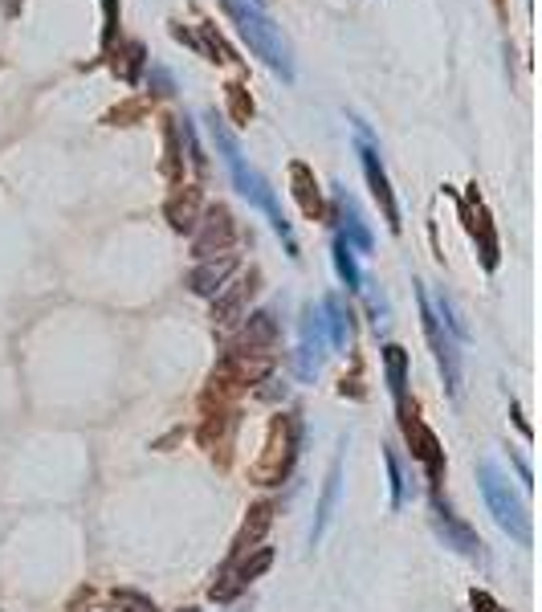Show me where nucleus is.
Returning <instances> with one entry per match:
<instances>
[{
    "label": "nucleus",
    "mask_w": 542,
    "mask_h": 612,
    "mask_svg": "<svg viewBox=\"0 0 542 612\" xmlns=\"http://www.w3.org/2000/svg\"><path fill=\"white\" fill-rule=\"evenodd\" d=\"M494 8H497V13H502V16H506V0H494Z\"/></svg>",
    "instance_id": "37"
},
{
    "label": "nucleus",
    "mask_w": 542,
    "mask_h": 612,
    "mask_svg": "<svg viewBox=\"0 0 542 612\" xmlns=\"http://www.w3.org/2000/svg\"><path fill=\"white\" fill-rule=\"evenodd\" d=\"M322 355H327V327H322V311L310 302L302 311V343H298V375L302 380H314V375H318Z\"/></svg>",
    "instance_id": "10"
},
{
    "label": "nucleus",
    "mask_w": 542,
    "mask_h": 612,
    "mask_svg": "<svg viewBox=\"0 0 542 612\" xmlns=\"http://www.w3.org/2000/svg\"><path fill=\"white\" fill-rule=\"evenodd\" d=\"M163 180L176 188L183 184V152H180V127H176V115L163 119V164H160Z\"/></svg>",
    "instance_id": "23"
},
{
    "label": "nucleus",
    "mask_w": 542,
    "mask_h": 612,
    "mask_svg": "<svg viewBox=\"0 0 542 612\" xmlns=\"http://www.w3.org/2000/svg\"><path fill=\"white\" fill-rule=\"evenodd\" d=\"M249 5H261V0H249Z\"/></svg>",
    "instance_id": "38"
},
{
    "label": "nucleus",
    "mask_w": 542,
    "mask_h": 612,
    "mask_svg": "<svg viewBox=\"0 0 542 612\" xmlns=\"http://www.w3.org/2000/svg\"><path fill=\"white\" fill-rule=\"evenodd\" d=\"M400 428H404L408 445H412V458L428 470V482L436 490L441 486V474H444V449H441V441H436V433L416 417V408H408V405L400 408Z\"/></svg>",
    "instance_id": "8"
},
{
    "label": "nucleus",
    "mask_w": 542,
    "mask_h": 612,
    "mask_svg": "<svg viewBox=\"0 0 542 612\" xmlns=\"http://www.w3.org/2000/svg\"><path fill=\"white\" fill-rule=\"evenodd\" d=\"M176 127H180V152H183V160L192 164V172H196V176H208V160H204V147H200L192 119L188 115H176Z\"/></svg>",
    "instance_id": "26"
},
{
    "label": "nucleus",
    "mask_w": 542,
    "mask_h": 612,
    "mask_svg": "<svg viewBox=\"0 0 542 612\" xmlns=\"http://www.w3.org/2000/svg\"><path fill=\"white\" fill-rule=\"evenodd\" d=\"M221 8L229 13V21L237 25L241 41L249 46L253 58H261V66H269L282 82H294V58L290 46H286L282 29L269 21V13L261 5H249V0H221Z\"/></svg>",
    "instance_id": "1"
},
{
    "label": "nucleus",
    "mask_w": 542,
    "mask_h": 612,
    "mask_svg": "<svg viewBox=\"0 0 542 612\" xmlns=\"http://www.w3.org/2000/svg\"><path fill=\"white\" fill-rule=\"evenodd\" d=\"M261 384H269V388H257V396H261V400H277V396H286V384H277L274 375H269V380H261Z\"/></svg>",
    "instance_id": "36"
},
{
    "label": "nucleus",
    "mask_w": 542,
    "mask_h": 612,
    "mask_svg": "<svg viewBox=\"0 0 542 612\" xmlns=\"http://www.w3.org/2000/svg\"><path fill=\"white\" fill-rule=\"evenodd\" d=\"M421 290H416V299H421V319H424V335H428V343H433V355H436V367H441V375H444V388H449V396L457 400L461 396V352H457V339L444 331V322L436 319V311H433V299H428V290H424V282H416Z\"/></svg>",
    "instance_id": "4"
},
{
    "label": "nucleus",
    "mask_w": 542,
    "mask_h": 612,
    "mask_svg": "<svg viewBox=\"0 0 542 612\" xmlns=\"http://www.w3.org/2000/svg\"><path fill=\"white\" fill-rule=\"evenodd\" d=\"M269 527H274V506H269V502H257V506L249 511V519H245L237 543H233V555H245V551L261 547V539H266Z\"/></svg>",
    "instance_id": "21"
},
{
    "label": "nucleus",
    "mask_w": 542,
    "mask_h": 612,
    "mask_svg": "<svg viewBox=\"0 0 542 612\" xmlns=\"http://www.w3.org/2000/svg\"><path fill=\"white\" fill-rule=\"evenodd\" d=\"M147 86H151V94H160V99H172V94H176V78L163 66H147Z\"/></svg>",
    "instance_id": "33"
},
{
    "label": "nucleus",
    "mask_w": 542,
    "mask_h": 612,
    "mask_svg": "<svg viewBox=\"0 0 542 612\" xmlns=\"http://www.w3.org/2000/svg\"><path fill=\"white\" fill-rule=\"evenodd\" d=\"M461 216H465V229L469 237L477 241V253H482V266L494 274L497 261H502V245H497V229H494V216H489L482 192H477V184H469V192L461 196Z\"/></svg>",
    "instance_id": "7"
},
{
    "label": "nucleus",
    "mask_w": 542,
    "mask_h": 612,
    "mask_svg": "<svg viewBox=\"0 0 542 612\" xmlns=\"http://www.w3.org/2000/svg\"><path fill=\"white\" fill-rule=\"evenodd\" d=\"M200 208H204V192H200L196 184H176L172 196L163 200V221L176 233H192L200 221Z\"/></svg>",
    "instance_id": "14"
},
{
    "label": "nucleus",
    "mask_w": 542,
    "mask_h": 612,
    "mask_svg": "<svg viewBox=\"0 0 542 612\" xmlns=\"http://www.w3.org/2000/svg\"><path fill=\"white\" fill-rule=\"evenodd\" d=\"M290 188H294V200H298V208L310 221H327V205H322V188L318 180H314L310 164L302 160H290Z\"/></svg>",
    "instance_id": "16"
},
{
    "label": "nucleus",
    "mask_w": 542,
    "mask_h": 612,
    "mask_svg": "<svg viewBox=\"0 0 542 612\" xmlns=\"http://www.w3.org/2000/svg\"><path fill=\"white\" fill-rule=\"evenodd\" d=\"M224 111H229V119L237 122V127H249L253 115H257L249 86H245V82H229V86H224Z\"/></svg>",
    "instance_id": "25"
},
{
    "label": "nucleus",
    "mask_w": 542,
    "mask_h": 612,
    "mask_svg": "<svg viewBox=\"0 0 542 612\" xmlns=\"http://www.w3.org/2000/svg\"><path fill=\"white\" fill-rule=\"evenodd\" d=\"M274 343H277L274 311L245 314V327H241V335H237V343H233V347H241V352H274Z\"/></svg>",
    "instance_id": "17"
},
{
    "label": "nucleus",
    "mask_w": 542,
    "mask_h": 612,
    "mask_svg": "<svg viewBox=\"0 0 542 612\" xmlns=\"http://www.w3.org/2000/svg\"><path fill=\"white\" fill-rule=\"evenodd\" d=\"M298 449H302V421L290 413L274 417V421H269V437H266V453H261V461L253 466V482L277 486L294 470Z\"/></svg>",
    "instance_id": "3"
},
{
    "label": "nucleus",
    "mask_w": 542,
    "mask_h": 612,
    "mask_svg": "<svg viewBox=\"0 0 542 612\" xmlns=\"http://www.w3.org/2000/svg\"><path fill=\"white\" fill-rule=\"evenodd\" d=\"M433 527H436V535L444 539V547L461 551V555H469V559H482V539H477V531L469 527V522H461L441 498L433 502Z\"/></svg>",
    "instance_id": "12"
},
{
    "label": "nucleus",
    "mask_w": 542,
    "mask_h": 612,
    "mask_svg": "<svg viewBox=\"0 0 542 612\" xmlns=\"http://www.w3.org/2000/svg\"><path fill=\"white\" fill-rule=\"evenodd\" d=\"M99 8H102V37H99V49H102V54H107V49L119 41V21H122V8H119V0H99Z\"/></svg>",
    "instance_id": "29"
},
{
    "label": "nucleus",
    "mask_w": 542,
    "mask_h": 612,
    "mask_svg": "<svg viewBox=\"0 0 542 612\" xmlns=\"http://www.w3.org/2000/svg\"><path fill=\"white\" fill-rule=\"evenodd\" d=\"M477 486H482V498H485L489 514L497 519V527H502L510 539H518L522 547H530V514H526L522 498L510 490L506 474L494 466V461H482V470H477Z\"/></svg>",
    "instance_id": "2"
},
{
    "label": "nucleus",
    "mask_w": 542,
    "mask_h": 612,
    "mask_svg": "<svg viewBox=\"0 0 542 612\" xmlns=\"http://www.w3.org/2000/svg\"><path fill=\"white\" fill-rule=\"evenodd\" d=\"M102 61H107L110 74H115L122 86H139L143 74H147V66H151V54H147V46L139 37H119L115 46L102 54Z\"/></svg>",
    "instance_id": "9"
},
{
    "label": "nucleus",
    "mask_w": 542,
    "mask_h": 612,
    "mask_svg": "<svg viewBox=\"0 0 542 612\" xmlns=\"http://www.w3.org/2000/svg\"><path fill=\"white\" fill-rule=\"evenodd\" d=\"M335 213L343 216V233H339V237L351 245V249L371 253L375 245H371V233H367V225H363V216H360V205H355L343 188H335Z\"/></svg>",
    "instance_id": "18"
},
{
    "label": "nucleus",
    "mask_w": 542,
    "mask_h": 612,
    "mask_svg": "<svg viewBox=\"0 0 542 612\" xmlns=\"http://www.w3.org/2000/svg\"><path fill=\"white\" fill-rule=\"evenodd\" d=\"M237 274V253H221V258H204L196 261V269L188 274V290L200 299H216L229 286V278Z\"/></svg>",
    "instance_id": "13"
},
{
    "label": "nucleus",
    "mask_w": 542,
    "mask_h": 612,
    "mask_svg": "<svg viewBox=\"0 0 542 612\" xmlns=\"http://www.w3.org/2000/svg\"><path fill=\"white\" fill-rule=\"evenodd\" d=\"M196 54H200V58H208V61H241V58L229 49V41H224L221 33H216V25H213V21H204V25H200Z\"/></svg>",
    "instance_id": "27"
},
{
    "label": "nucleus",
    "mask_w": 542,
    "mask_h": 612,
    "mask_svg": "<svg viewBox=\"0 0 542 612\" xmlns=\"http://www.w3.org/2000/svg\"><path fill=\"white\" fill-rule=\"evenodd\" d=\"M383 375H388V392L396 400V408L408 405V352L400 343L383 347Z\"/></svg>",
    "instance_id": "19"
},
{
    "label": "nucleus",
    "mask_w": 542,
    "mask_h": 612,
    "mask_svg": "<svg viewBox=\"0 0 542 612\" xmlns=\"http://www.w3.org/2000/svg\"><path fill=\"white\" fill-rule=\"evenodd\" d=\"M237 592H241V580H237V572H233V564H229L221 575H216V584H213V588H208V596H213L216 605H224V600H233Z\"/></svg>",
    "instance_id": "32"
},
{
    "label": "nucleus",
    "mask_w": 542,
    "mask_h": 612,
    "mask_svg": "<svg viewBox=\"0 0 542 612\" xmlns=\"http://www.w3.org/2000/svg\"><path fill=\"white\" fill-rule=\"evenodd\" d=\"M229 564H233V572H237V580L245 588V584H253L257 575L269 572V564H274V547H253V551H245V555H233Z\"/></svg>",
    "instance_id": "24"
},
{
    "label": "nucleus",
    "mask_w": 542,
    "mask_h": 612,
    "mask_svg": "<svg viewBox=\"0 0 542 612\" xmlns=\"http://www.w3.org/2000/svg\"><path fill=\"white\" fill-rule=\"evenodd\" d=\"M383 461H388V482H391V511H400V506L408 502V478H404V466H400L396 449L383 453Z\"/></svg>",
    "instance_id": "30"
},
{
    "label": "nucleus",
    "mask_w": 542,
    "mask_h": 612,
    "mask_svg": "<svg viewBox=\"0 0 542 612\" xmlns=\"http://www.w3.org/2000/svg\"><path fill=\"white\" fill-rule=\"evenodd\" d=\"M233 433H237V413H233L229 405H216V413L208 408L204 425H200V445H204L208 453H221V461H229V449H233Z\"/></svg>",
    "instance_id": "15"
},
{
    "label": "nucleus",
    "mask_w": 542,
    "mask_h": 612,
    "mask_svg": "<svg viewBox=\"0 0 542 612\" xmlns=\"http://www.w3.org/2000/svg\"><path fill=\"white\" fill-rule=\"evenodd\" d=\"M237 245V221H233L229 205H208L200 208V221L192 229V258L204 261V258H221Z\"/></svg>",
    "instance_id": "5"
},
{
    "label": "nucleus",
    "mask_w": 542,
    "mask_h": 612,
    "mask_svg": "<svg viewBox=\"0 0 542 612\" xmlns=\"http://www.w3.org/2000/svg\"><path fill=\"white\" fill-rule=\"evenodd\" d=\"M139 119H147V102L143 99H130V102H122V107L102 115V122H110V127H135Z\"/></svg>",
    "instance_id": "31"
},
{
    "label": "nucleus",
    "mask_w": 542,
    "mask_h": 612,
    "mask_svg": "<svg viewBox=\"0 0 542 612\" xmlns=\"http://www.w3.org/2000/svg\"><path fill=\"white\" fill-rule=\"evenodd\" d=\"M469 605H474V612H502V608H497V600L489 596V592H482V588H474V596H469Z\"/></svg>",
    "instance_id": "35"
},
{
    "label": "nucleus",
    "mask_w": 542,
    "mask_h": 612,
    "mask_svg": "<svg viewBox=\"0 0 542 612\" xmlns=\"http://www.w3.org/2000/svg\"><path fill=\"white\" fill-rule=\"evenodd\" d=\"M318 311H322V327L330 331L327 343L330 347H347V339H351V311H347V302L339 299V294H327Z\"/></svg>",
    "instance_id": "20"
},
{
    "label": "nucleus",
    "mask_w": 542,
    "mask_h": 612,
    "mask_svg": "<svg viewBox=\"0 0 542 612\" xmlns=\"http://www.w3.org/2000/svg\"><path fill=\"white\" fill-rule=\"evenodd\" d=\"M355 135H360V164H363L367 188H371V196H375V205H380V213H383V221H388V229L400 233V225H404V221H400L396 192H391V180H388V172H383L380 152H375V143H371V135H367L363 122H355Z\"/></svg>",
    "instance_id": "6"
},
{
    "label": "nucleus",
    "mask_w": 542,
    "mask_h": 612,
    "mask_svg": "<svg viewBox=\"0 0 542 612\" xmlns=\"http://www.w3.org/2000/svg\"><path fill=\"white\" fill-rule=\"evenodd\" d=\"M257 290H261V274H257V269H249L241 282H233L229 290L216 294V302H213V322H216V327H233V322H241Z\"/></svg>",
    "instance_id": "11"
},
{
    "label": "nucleus",
    "mask_w": 542,
    "mask_h": 612,
    "mask_svg": "<svg viewBox=\"0 0 542 612\" xmlns=\"http://www.w3.org/2000/svg\"><path fill=\"white\" fill-rule=\"evenodd\" d=\"M115 605H119V612H155L151 600L139 596V592H115Z\"/></svg>",
    "instance_id": "34"
},
{
    "label": "nucleus",
    "mask_w": 542,
    "mask_h": 612,
    "mask_svg": "<svg viewBox=\"0 0 542 612\" xmlns=\"http://www.w3.org/2000/svg\"><path fill=\"white\" fill-rule=\"evenodd\" d=\"M335 269H339L347 290H363V274H360V266H355V249L343 237H335Z\"/></svg>",
    "instance_id": "28"
},
{
    "label": "nucleus",
    "mask_w": 542,
    "mask_h": 612,
    "mask_svg": "<svg viewBox=\"0 0 542 612\" xmlns=\"http://www.w3.org/2000/svg\"><path fill=\"white\" fill-rule=\"evenodd\" d=\"M339 482H343V461H335L327 474V486H322V498H318V514H314V531H310V543H318L327 535L330 519H335V502H339Z\"/></svg>",
    "instance_id": "22"
}]
</instances>
